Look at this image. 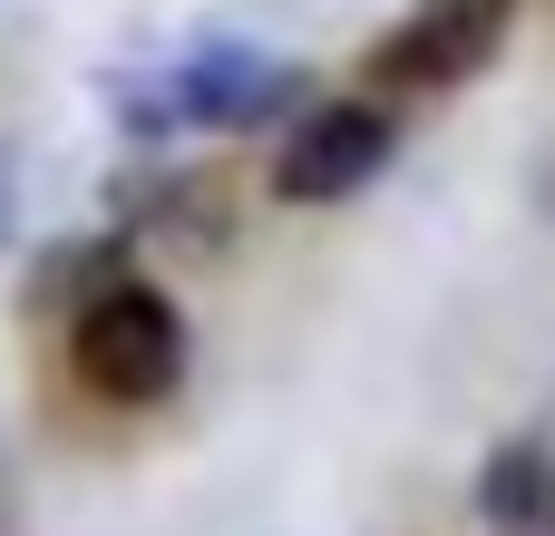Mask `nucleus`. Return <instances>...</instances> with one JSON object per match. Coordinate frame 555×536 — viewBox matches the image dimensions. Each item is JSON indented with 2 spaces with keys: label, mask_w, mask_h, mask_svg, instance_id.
I'll return each instance as SVG.
<instances>
[{
  "label": "nucleus",
  "mask_w": 555,
  "mask_h": 536,
  "mask_svg": "<svg viewBox=\"0 0 555 536\" xmlns=\"http://www.w3.org/2000/svg\"><path fill=\"white\" fill-rule=\"evenodd\" d=\"M20 234V166H10V146H0V244Z\"/></svg>",
  "instance_id": "obj_6"
},
{
  "label": "nucleus",
  "mask_w": 555,
  "mask_h": 536,
  "mask_svg": "<svg viewBox=\"0 0 555 536\" xmlns=\"http://www.w3.org/2000/svg\"><path fill=\"white\" fill-rule=\"evenodd\" d=\"M283 98H293V68H283V59H263V49H195V59L166 78L156 117H166V127H254V117L283 107Z\"/></svg>",
  "instance_id": "obj_4"
},
{
  "label": "nucleus",
  "mask_w": 555,
  "mask_h": 536,
  "mask_svg": "<svg viewBox=\"0 0 555 536\" xmlns=\"http://www.w3.org/2000/svg\"><path fill=\"white\" fill-rule=\"evenodd\" d=\"M507 20H517V0H420L371 49V78L380 88H459L507 49Z\"/></svg>",
  "instance_id": "obj_3"
},
{
  "label": "nucleus",
  "mask_w": 555,
  "mask_h": 536,
  "mask_svg": "<svg viewBox=\"0 0 555 536\" xmlns=\"http://www.w3.org/2000/svg\"><path fill=\"white\" fill-rule=\"evenodd\" d=\"M68 361H78V381L98 400L146 410V400H166L185 381V312L137 273H98L78 293V312H68Z\"/></svg>",
  "instance_id": "obj_1"
},
{
  "label": "nucleus",
  "mask_w": 555,
  "mask_h": 536,
  "mask_svg": "<svg viewBox=\"0 0 555 536\" xmlns=\"http://www.w3.org/2000/svg\"><path fill=\"white\" fill-rule=\"evenodd\" d=\"M380 166H390V117H380L371 98H322V107L283 137L273 195H283V205H341V195H361Z\"/></svg>",
  "instance_id": "obj_2"
},
{
  "label": "nucleus",
  "mask_w": 555,
  "mask_h": 536,
  "mask_svg": "<svg viewBox=\"0 0 555 536\" xmlns=\"http://www.w3.org/2000/svg\"><path fill=\"white\" fill-rule=\"evenodd\" d=\"M478 518L498 536H555V459L537 439H507L478 459Z\"/></svg>",
  "instance_id": "obj_5"
}]
</instances>
